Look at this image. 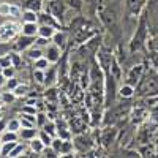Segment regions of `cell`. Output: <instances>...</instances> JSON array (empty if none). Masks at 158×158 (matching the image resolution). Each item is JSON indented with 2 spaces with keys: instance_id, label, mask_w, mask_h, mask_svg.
Segmentation results:
<instances>
[{
  "instance_id": "obj_17",
  "label": "cell",
  "mask_w": 158,
  "mask_h": 158,
  "mask_svg": "<svg viewBox=\"0 0 158 158\" xmlns=\"http://www.w3.org/2000/svg\"><path fill=\"white\" fill-rule=\"evenodd\" d=\"M33 128H21V138L27 139V141H32L33 138H36V130H33Z\"/></svg>"
},
{
  "instance_id": "obj_28",
  "label": "cell",
  "mask_w": 158,
  "mask_h": 158,
  "mask_svg": "<svg viewBox=\"0 0 158 158\" xmlns=\"http://www.w3.org/2000/svg\"><path fill=\"white\" fill-rule=\"evenodd\" d=\"M5 85H6V89H8V90H15L19 84H18V81H16L15 77H10L8 81H6V84H5Z\"/></svg>"
},
{
  "instance_id": "obj_37",
  "label": "cell",
  "mask_w": 158,
  "mask_h": 158,
  "mask_svg": "<svg viewBox=\"0 0 158 158\" xmlns=\"http://www.w3.org/2000/svg\"><path fill=\"white\" fill-rule=\"evenodd\" d=\"M22 112H27V114H36L35 108H30V106H25V108H22Z\"/></svg>"
},
{
  "instance_id": "obj_19",
  "label": "cell",
  "mask_w": 158,
  "mask_h": 158,
  "mask_svg": "<svg viewBox=\"0 0 158 158\" xmlns=\"http://www.w3.org/2000/svg\"><path fill=\"white\" fill-rule=\"evenodd\" d=\"M52 40H54V43H56L59 48H63V46H65V41H67V35L62 33V32H56L54 36H52Z\"/></svg>"
},
{
  "instance_id": "obj_9",
  "label": "cell",
  "mask_w": 158,
  "mask_h": 158,
  "mask_svg": "<svg viewBox=\"0 0 158 158\" xmlns=\"http://www.w3.org/2000/svg\"><path fill=\"white\" fill-rule=\"evenodd\" d=\"M54 33H56V27H52V25H44V24H41V25L38 27V36H43V38L51 40L52 36H54Z\"/></svg>"
},
{
  "instance_id": "obj_4",
  "label": "cell",
  "mask_w": 158,
  "mask_h": 158,
  "mask_svg": "<svg viewBox=\"0 0 158 158\" xmlns=\"http://www.w3.org/2000/svg\"><path fill=\"white\" fill-rule=\"evenodd\" d=\"M18 25L13 24V22H6L3 24L2 27H0V40H3V41H8V40L15 38L18 35Z\"/></svg>"
},
{
  "instance_id": "obj_24",
  "label": "cell",
  "mask_w": 158,
  "mask_h": 158,
  "mask_svg": "<svg viewBox=\"0 0 158 158\" xmlns=\"http://www.w3.org/2000/svg\"><path fill=\"white\" fill-rule=\"evenodd\" d=\"M27 92H29L27 85H18L13 90V94H15V97H24V95H27Z\"/></svg>"
},
{
  "instance_id": "obj_3",
  "label": "cell",
  "mask_w": 158,
  "mask_h": 158,
  "mask_svg": "<svg viewBox=\"0 0 158 158\" xmlns=\"http://www.w3.org/2000/svg\"><path fill=\"white\" fill-rule=\"evenodd\" d=\"M46 11L51 13L52 16H56L60 21L62 16L65 15V3L62 2V0H51V2L48 3V6H46Z\"/></svg>"
},
{
  "instance_id": "obj_35",
  "label": "cell",
  "mask_w": 158,
  "mask_h": 158,
  "mask_svg": "<svg viewBox=\"0 0 158 158\" xmlns=\"http://www.w3.org/2000/svg\"><path fill=\"white\" fill-rule=\"evenodd\" d=\"M36 117H38V118H36V122H38L40 125H41V127H43V125L48 122V120H46V117H44V114H38Z\"/></svg>"
},
{
  "instance_id": "obj_16",
  "label": "cell",
  "mask_w": 158,
  "mask_h": 158,
  "mask_svg": "<svg viewBox=\"0 0 158 158\" xmlns=\"http://www.w3.org/2000/svg\"><path fill=\"white\" fill-rule=\"evenodd\" d=\"M18 146L16 141H11V142H2V152H0V156H8L11 153V150Z\"/></svg>"
},
{
  "instance_id": "obj_34",
  "label": "cell",
  "mask_w": 158,
  "mask_h": 158,
  "mask_svg": "<svg viewBox=\"0 0 158 158\" xmlns=\"http://www.w3.org/2000/svg\"><path fill=\"white\" fill-rule=\"evenodd\" d=\"M35 79L38 82H44V73H43V70H35Z\"/></svg>"
},
{
  "instance_id": "obj_15",
  "label": "cell",
  "mask_w": 158,
  "mask_h": 158,
  "mask_svg": "<svg viewBox=\"0 0 158 158\" xmlns=\"http://www.w3.org/2000/svg\"><path fill=\"white\" fill-rule=\"evenodd\" d=\"M27 56H29L30 59H33V60H38L40 57L44 56V52H43L41 48H38V46H30V48L27 49Z\"/></svg>"
},
{
  "instance_id": "obj_12",
  "label": "cell",
  "mask_w": 158,
  "mask_h": 158,
  "mask_svg": "<svg viewBox=\"0 0 158 158\" xmlns=\"http://www.w3.org/2000/svg\"><path fill=\"white\" fill-rule=\"evenodd\" d=\"M115 139V128H106L103 133V144L104 146H109V144H112V141Z\"/></svg>"
},
{
  "instance_id": "obj_26",
  "label": "cell",
  "mask_w": 158,
  "mask_h": 158,
  "mask_svg": "<svg viewBox=\"0 0 158 158\" xmlns=\"http://www.w3.org/2000/svg\"><path fill=\"white\" fill-rule=\"evenodd\" d=\"M22 127H21V120L19 118H13V120H10V123H8V130H11V131H19Z\"/></svg>"
},
{
  "instance_id": "obj_40",
  "label": "cell",
  "mask_w": 158,
  "mask_h": 158,
  "mask_svg": "<svg viewBox=\"0 0 158 158\" xmlns=\"http://www.w3.org/2000/svg\"><path fill=\"white\" fill-rule=\"evenodd\" d=\"M5 127H6V125H5V122L2 120V118H0V133H2V131L5 130Z\"/></svg>"
},
{
  "instance_id": "obj_14",
  "label": "cell",
  "mask_w": 158,
  "mask_h": 158,
  "mask_svg": "<svg viewBox=\"0 0 158 158\" xmlns=\"http://www.w3.org/2000/svg\"><path fill=\"white\" fill-rule=\"evenodd\" d=\"M44 147H46V146L43 144V141L40 139V138H33V139L30 141V149H32L33 153H41Z\"/></svg>"
},
{
  "instance_id": "obj_29",
  "label": "cell",
  "mask_w": 158,
  "mask_h": 158,
  "mask_svg": "<svg viewBox=\"0 0 158 158\" xmlns=\"http://www.w3.org/2000/svg\"><path fill=\"white\" fill-rule=\"evenodd\" d=\"M10 16L19 18V16H21V10H19L18 6H15V5H10Z\"/></svg>"
},
{
  "instance_id": "obj_30",
  "label": "cell",
  "mask_w": 158,
  "mask_h": 158,
  "mask_svg": "<svg viewBox=\"0 0 158 158\" xmlns=\"http://www.w3.org/2000/svg\"><path fill=\"white\" fill-rule=\"evenodd\" d=\"M0 16H10V5L8 3L0 5Z\"/></svg>"
},
{
  "instance_id": "obj_23",
  "label": "cell",
  "mask_w": 158,
  "mask_h": 158,
  "mask_svg": "<svg viewBox=\"0 0 158 158\" xmlns=\"http://www.w3.org/2000/svg\"><path fill=\"white\" fill-rule=\"evenodd\" d=\"M43 130L46 131V133H49L51 136H54V135H56L57 127H56V123H54V122H46V123L43 125Z\"/></svg>"
},
{
  "instance_id": "obj_36",
  "label": "cell",
  "mask_w": 158,
  "mask_h": 158,
  "mask_svg": "<svg viewBox=\"0 0 158 158\" xmlns=\"http://www.w3.org/2000/svg\"><path fill=\"white\" fill-rule=\"evenodd\" d=\"M36 44H38V46H44V44H48V38L38 36V40H36Z\"/></svg>"
},
{
  "instance_id": "obj_27",
  "label": "cell",
  "mask_w": 158,
  "mask_h": 158,
  "mask_svg": "<svg viewBox=\"0 0 158 158\" xmlns=\"http://www.w3.org/2000/svg\"><path fill=\"white\" fill-rule=\"evenodd\" d=\"M40 8H41V2H40V0H29L27 2V10L38 11Z\"/></svg>"
},
{
  "instance_id": "obj_31",
  "label": "cell",
  "mask_w": 158,
  "mask_h": 158,
  "mask_svg": "<svg viewBox=\"0 0 158 158\" xmlns=\"http://www.w3.org/2000/svg\"><path fill=\"white\" fill-rule=\"evenodd\" d=\"M22 152H24V146H19V144H18V146L11 150V153H10L8 156H18V155L22 153Z\"/></svg>"
},
{
  "instance_id": "obj_38",
  "label": "cell",
  "mask_w": 158,
  "mask_h": 158,
  "mask_svg": "<svg viewBox=\"0 0 158 158\" xmlns=\"http://www.w3.org/2000/svg\"><path fill=\"white\" fill-rule=\"evenodd\" d=\"M6 81H8V79H6L2 73H0V85H5V84H6Z\"/></svg>"
},
{
  "instance_id": "obj_8",
  "label": "cell",
  "mask_w": 158,
  "mask_h": 158,
  "mask_svg": "<svg viewBox=\"0 0 158 158\" xmlns=\"http://www.w3.org/2000/svg\"><path fill=\"white\" fill-rule=\"evenodd\" d=\"M38 21L40 24H44V25H52V27H59V19L56 16H52L51 13H43V15H38Z\"/></svg>"
},
{
  "instance_id": "obj_42",
  "label": "cell",
  "mask_w": 158,
  "mask_h": 158,
  "mask_svg": "<svg viewBox=\"0 0 158 158\" xmlns=\"http://www.w3.org/2000/svg\"><path fill=\"white\" fill-rule=\"evenodd\" d=\"M0 118H2V114H0Z\"/></svg>"
},
{
  "instance_id": "obj_18",
  "label": "cell",
  "mask_w": 158,
  "mask_h": 158,
  "mask_svg": "<svg viewBox=\"0 0 158 158\" xmlns=\"http://www.w3.org/2000/svg\"><path fill=\"white\" fill-rule=\"evenodd\" d=\"M49 60L43 56V57H40L38 60H35V70H43V71H46L48 68H49Z\"/></svg>"
},
{
  "instance_id": "obj_41",
  "label": "cell",
  "mask_w": 158,
  "mask_h": 158,
  "mask_svg": "<svg viewBox=\"0 0 158 158\" xmlns=\"http://www.w3.org/2000/svg\"><path fill=\"white\" fill-rule=\"evenodd\" d=\"M0 152H2V142H0Z\"/></svg>"
},
{
  "instance_id": "obj_20",
  "label": "cell",
  "mask_w": 158,
  "mask_h": 158,
  "mask_svg": "<svg viewBox=\"0 0 158 158\" xmlns=\"http://www.w3.org/2000/svg\"><path fill=\"white\" fill-rule=\"evenodd\" d=\"M2 142H11V141H18V131H11V130H6V133L2 135Z\"/></svg>"
},
{
  "instance_id": "obj_13",
  "label": "cell",
  "mask_w": 158,
  "mask_h": 158,
  "mask_svg": "<svg viewBox=\"0 0 158 158\" xmlns=\"http://www.w3.org/2000/svg\"><path fill=\"white\" fill-rule=\"evenodd\" d=\"M56 76H57V70L52 67V68H48L46 73H44V84L46 85H52L56 82Z\"/></svg>"
},
{
  "instance_id": "obj_33",
  "label": "cell",
  "mask_w": 158,
  "mask_h": 158,
  "mask_svg": "<svg viewBox=\"0 0 158 158\" xmlns=\"http://www.w3.org/2000/svg\"><path fill=\"white\" fill-rule=\"evenodd\" d=\"M57 133H59V138H62L63 141H67V139L70 138V133H68V131L65 130V128H59V131H57Z\"/></svg>"
},
{
  "instance_id": "obj_1",
  "label": "cell",
  "mask_w": 158,
  "mask_h": 158,
  "mask_svg": "<svg viewBox=\"0 0 158 158\" xmlns=\"http://www.w3.org/2000/svg\"><path fill=\"white\" fill-rule=\"evenodd\" d=\"M136 97H158V71L153 68L144 70L139 82L135 87Z\"/></svg>"
},
{
  "instance_id": "obj_32",
  "label": "cell",
  "mask_w": 158,
  "mask_h": 158,
  "mask_svg": "<svg viewBox=\"0 0 158 158\" xmlns=\"http://www.w3.org/2000/svg\"><path fill=\"white\" fill-rule=\"evenodd\" d=\"M2 74H3L6 79H10V77H13V74H15V70H13L11 67H5L3 71H2Z\"/></svg>"
},
{
  "instance_id": "obj_6",
  "label": "cell",
  "mask_w": 158,
  "mask_h": 158,
  "mask_svg": "<svg viewBox=\"0 0 158 158\" xmlns=\"http://www.w3.org/2000/svg\"><path fill=\"white\" fill-rule=\"evenodd\" d=\"M60 49L62 48H59L56 43H52V44H48V48H46V52H44V57L51 62V63H57L59 60H60Z\"/></svg>"
},
{
  "instance_id": "obj_2",
  "label": "cell",
  "mask_w": 158,
  "mask_h": 158,
  "mask_svg": "<svg viewBox=\"0 0 158 158\" xmlns=\"http://www.w3.org/2000/svg\"><path fill=\"white\" fill-rule=\"evenodd\" d=\"M147 21V27L152 35L158 33V0H149V3L144 10Z\"/></svg>"
},
{
  "instance_id": "obj_5",
  "label": "cell",
  "mask_w": 158,
  "mask_h": 158,
  "mask_svg": "<svg viewBox=\"0 0 158 158\" xmlns=\"http://www.w3.org/2000/svg\"><path fill=\"white\" fill-rule=\"evenodd\" d=\"M144 70H146V68H144V65H135V67L131 68L128 71V74H127V84L136 87V84L139 82V79H141V76L144 73Z\"/></svg>"
},
{
  "instance_id": "obj_39",
  "label": "cell",
  "mask_w": 158,
  "mask_h": 158,
  "mask_svg": "<svg viewBox=\"0 0 158 158\" xmlns=\"http://www.w3.org/2000/svg\"><path fill=\"white\" fill-rule=\"evenodd\" d=\"M13 95H15V94H13ZM13 95H8V94H5V95H3L5 101H13Z\"/></svg>"
},
{
  "instance_id": "obj_7",
  "label": "cell",
  "mask_w": 158,
  "mask_h": 158,
  "mask_svg": "<svg viewBox=\"0 0 158 158\" xmlns=\"http://www.w3.org/2000/svg\"><path fill=\"white\" fill-rule=\"evenodd\" d=\"M33 41H36L35 36H29V35H22L16 44H15V49L16 51H25V49H29L30 46H33Z\"/></svg>"
},
{
  "instance_id": "obj_25",
  "label": "cell",
  "mask_w": 158,
  "mask_h": 158,
  "mask_svg": "<svg viewBox=\"0 0 158 158\" xmlns=\"http://www.w3.org/2000/svg\"><path fill=\"white\" fill-rule=\"evenodd\" d=\"M62 146H63V139H62V138H56V139H52L51 147L54 149L57 153H60V150H62Z\"/></svg>"
},
{
  "instance_id": "obj_10",
  "label": "cell",
  "mask_w": 158,
  "mask_h": 158,
  "mask_svg": "<svg viewBox=\"0 0 158 158\" xmlns=\"http://www.w3.org/2000/svg\"><path fill=\"white\" fill-rule=\"evenodd\" d=\"M22 35L36 36L38 35V25H36V22H25L22 25Z\"/></svg>"
},
{
  "instance_id": "obj_22",
  "label": "cell",
  "mask_w": 158,
  "mask_h": 158,
  "mask_svg": "<svg viewBox=\"0 0 158 158\" xmlns=\"http://www.w3.org/2000/svg\"><path fill=\"white\" fill-rule=\"evenodd\" d=\"M38 138H40V139L43 141V144H44L46 147H49L51 144H52V136H51L49 133H46L44 130H41V131H40V135H38Z\"/></svg>"
},
{
  "instance_id": "obj_11",
  "label": "cell",
  "mask_w": 158,
  "mask_h": 158,
  "mask_svg": "<svg viewBox=\"0 0 158 158\" xmlns=\"http://www.w3.org/2000/svg\"><path fill=\"white\" fill-rule=\"evenodd\" d=\"M118 95H120L122 98H131V97L135 95V87L125 82L120 89H118Z\"/></svg>"
},
{
  "instance_id": "obj_21",
  "label": "cell",
  "mask_w": 158,
  "mask_h": 158,
  "mask_svg": "<svg viewBox=\"0 0 158 158\" xmlns=\"http://www.w3.org/2000/svg\"><path fill=\"white\" fill-rule=\"evenodd\" d=\"M22 19L25 22H38V15H36V11H32V10H27L22 15Z\"/></svg>"
}]
</instances>
